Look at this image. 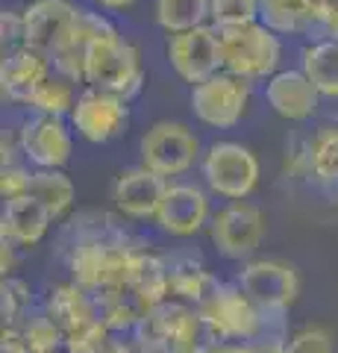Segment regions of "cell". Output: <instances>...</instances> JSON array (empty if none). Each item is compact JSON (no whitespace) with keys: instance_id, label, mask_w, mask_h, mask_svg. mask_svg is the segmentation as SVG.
I'll list each match as a JSON object with an SVG mask.
<instances>
[{"instance_id":"6da1fadb","label":"cell","mask_w":338,"mask_h":353,"mask_svg":"<svg viewBox=\"0 0 338 353\" xmlns=\"http://www.w3.org/2000/svg\"><path fill=\"white\" fill-rule=\"evenodd\" d=\"M200 309L206 330L218 341H259V339H279L286 341V321L288 315H265L262 309L242 292L235 280L224 283L209 294Z\"/></svg>"},{"instance_id":"7a4b0ae2","label":"cell","mask_w":338,"mask_h":353,"mask_svg":"<svg viewBox=\"0 0 338 353\" xmlns=\"http://www.w3.org/2000/svg\"><path fill=\"white\" fill-rule=\"evenodd\" d=\"M83 85L101 88V92L118 94L133 101L145 88V62L141 50L118 30L89 41L85 48V80Z\"/></svg>"},{"instance_id":"3957f363","label":"cell","mask_w":338,"mask_h":353,"mask_svg":"<svg viewBox=\"0 0 338 353\" xmlns=\"http://www.w3.org/2000/svg\"><path fill=\"white\" fill-rule=\"evenodd\" d=\"M129 339L136 341L138 353H191L212 341V333L206 330L200 309L180 301H165L147 309Z\"/></svg>"},{"instance_id":"277c9868","label":"cell","mask_w":338,"mask_h":353,"mask_svg":"<svg viewBox=\"0 0 338 353\" xmlns=\"http://www.w3.org/2000/svg\"><path fill=\"white\" fill-rule=\"evenodd\" d=\"M224 71L244 77L250 83H265L282 68V39L262 21L221 27Z\"/></svg>"},{"instance_id":"5b68a950","label":"cell","mask_w":338,"mask_h":353,"mask_svg":"<svg viewBox=\"0 0 338 353\" xmlns=\"http://www.w3.org/2000/svg\"><path fill=\"white\" fill-rule=\"evenodd\" d=\"M200 176L206 189L224 201H247L259 185L262 165L242 141H212L203 150Z\"/></svg>"},{"instance_id":"8992f818","label":"cell","mask_w":338,"mask_h":353,"mask_svg":"<svg viewBox=\"0 0 338 353\" xmlns=\"http://www.w3.org/2000/svg\"><path fill=\"white\" fill-rule=\"evenodd\" d=\"M138 165H145L147 171L173 180V176L189 174L194 165H200L203 150L200 139L194 136L189 124H182V121H156L138 141Z\"/></svg>"},{"instance_id":"52a82bcc","label":"cell","mask_w":338,"mask_h":353,"mask_svg":"<svg viewBox=\"0 0 338 353\" xmlns=\"http://www.w3.org/2000/svg\"><path fill=\"white\" fill-rule=\"evenodd\" d=\"M235 283L265 315H288L300 297V274L277 256H253L235 271Z\"/></svg>"},{"instance_id":"ba28073f","label":"cell","mask_w":338,"mask_h":353,"mask_svg":"<svg viewBox=\"0 0 338 353\" xmlns=\"http://www.w3.org/2000/svg\"><path fill=\"white\" fill-rule=\"evenodd\" d=\"M250 97H253V83L244 80V77H235L230 71H218L209 80L191 85L189 103H191L194 118H198L203 127L233 130L235 124H242V118L247 115Z\"/></svg>"},{"instance_id":"9c48e42d","label":"cell","mask_w":338,"mask_h":353,"mask_svg":"<svg viewBox=\"0 0 338 353\" xmlns=\"http://www.w3.org/2000/svg\"><path fill=\"white\" fill-rule=\"evenodd\" d=\"M209 239L215 250L230 262H247L265 241L268 221L265 212L250 201H230L221 206L209 221Z\"/></svg>"},{"instance_id":"30bf717a","label":"cell","mask_w":338,"mask_h":353,"mask_svg":"<svg viewBox=\"0 0 338 353\" xmlns=\"http://www.w3.org/2000/svg\"><path fill=\"white\" fill-rule=\"evenodd\" d=\"M129 101L89 85L77 94V103L68 115L74 132L89 145H109L121 139L129 130Z\"/></svg>"},{"instance_id":"8fae6325","label":"cell","mask_w":338,"mask_h":353,"mask_svg":"<svg viewBox=\"0 0 338 353\" xmlns=\"http://www.w3.org/2000/svg\"><path fill=\"white\" fill-rule=\"evenodd\" d=\"M24 162L36 171H62L74 153V127L68 118L27 115L18 124Z\"/></svg>"},{"instance_id":"7c38bea8","label":"cell","mask_w":338,"mask_h":353,"mask_svg":"<svg viewBox=\"0 0 338 353\" xmlns=\"http://www.w3.org/2000/svg\"><path fill=\"white\" fill-rule=\"evenodd\" d=\"M165 59L171 65V71L177 74L182 83L198 85L203 80H209L212 74L224 71L221 32H218V27H212V24H203L198 30L168 36Z\"/></svg>"},{"instance_id":"4fadbf2b","label":"cell","mask_w":338,"mask_h":353,"mask_svg":"<svg viewBox=\"0 0 338 353\" xmlns=\"http://www.w3.org/2000/svg\"><path fill=\"white\" fill-rule=\"evenodd\" d=\"M212 221V203L200 185L168 183V192L159 203L154 224L171 239H191Z\"/></svg>"},{"instance_id":"5bb4252c","label":"cell","mask_w":338,"mask_h":353,"mask_svg":"<svg viewBox=\"0 0 338 353\" xmlns=\"http://www.w3.org/2000/svg\"><path fill=\"white\" fill-rule=\"evenodd\" d=\"M21 12H24L27 44L53 57L56 50L71 44L74 30H77L80 6L71 3V0H32Z\"/></svg>"},{"instance_id":"9a60e30c","label":"cell","mask_w":338,"mask_h":353,"mask_svg":"<svg viewBox=\"0 0 338 353\" xmlns=\"http://www.w3.org/2000/svg\"><path fill=\"white\" fill-rule=\"evenodd\" d=\"M168 183L171 180L147 171L145 165H133V168L118 171L112 183V203L129 221H154L168 192Z\"/></svg>"},{"instance_id":"2e32d148","label":"cell","mask_w":338,"mask_h":353,"mask_svg":"<svg viewBox=\"0 0 338 353\" xmlns=\"http://www.w3.org/2000/svg\"><path fill=\"white\" fill-rule=\"evenodd\" d=\"M265 103L291 124H306L318 115L321 92L300 68H279L265 80Z\"/></svg>"},{"instance_id":"e0dca14e","label":"cell","mask_w":338,"mask_h":353,"mask_svg":"<svg viewBox=\"0 0 338 353\" xmlns=\"http://www.w3.org/2000/svg\"><path fill=\"white\" fill-rule=\"evenodd\" d=\"M53 74V62L45 50H36L24 44L18 50L3 53L0 62V88H3V101L24 106V101L32 94V88L41 85Z\"/></svg>"},{"instance_id":"ac0fdd59","label":"cell","mask_w":338,"mask_h":353,"mask_svg":"<svg viewBox=\"0 0 338 353\" xmlns=\"http://www.w3.org/2000/svg\"><path fill=\"white\" fill-rule=\"evenodd\" d=\"M330 3L332 0H259V21L277 36L318 39Z\"/></svg>"},{"instance_id":"d6986e66","label":"cell","mask_w":338,"mask_h":353,"mask_svg":"<svg viewBox=\"0 0 338 353\" xmlns=\"http://www.w3.org/2000/svg\"><path fill=\"white\" fill-rule=\"evenodd\" d=\"M53 224H56V218L47 212V206L36 201L32 194H24V197H15V201L3 203L0 239L12 241L15 248H36L50 233Z\"/></svg>"},{"instance_id":"ffe728a7","label":"cell","mask_w":338,"mask_h":353,"mask_svg":"<svg viewBox=\"0 0 338 353\" xmlns=\"http://www.w3.org/2000/svg\"><path fill=\"white\" fill-rule=\"evenodd\" d=\"M165 262H168V277H171V301H180L198 309L221 285V280L206 268L203 259L194 250L165 253Z\"/></svg>"},{"instance_id":"44dd1931","label":"cell","mask_w":338,"mask_h":353,"mask_svg":"<svg viewBox=\"0 0 338 353\" xmlns=\"http://www.w3.org/2000/svg\"><path fill=\"white\" fill-rule=\"evenodd\" d=\"M41 309L62 327V333L68 336L74 330L85 327L89 321L97 318V303H94V294L80 289L77 283L65 280V283H56L50 285L45 301H41Z\"/></svg>"},{"instance_id":"7402d4cb","label":"cell","mask_w":338,"mask_h":353,"mask_svg":"<svg viewBox=\"0 0 338 353\" xmlns=\"http://www.w3.org/2000/svg\"><path fill=\"white\" fill-rule=\"evenodd\" d=\"M297 68L315 83L321 97L338 101V39H312L303 44Z\"/></svg>"},{"instance_id":"603a6c76","label":"cell","mask_w":338,"mask_h":353,"mask_svg":"<svg viewBox=\"0 0 338 353\" xmlns=\"http://www.w3.org/2000/svg\"><path fill=\"white\" fill-rule=\"evenodd\" d=\"M94 303H97V318L109 327L112 336H133V330L138 327V321L147 312V309L141 306L127 289L97 292Z\"/></svg>"},{"instance_id":"cb8c5ba5","label":"cell","mask_w":338,"mask_h":353,"mask_svg":"<svg viewBox=\"0 0 338 353\" xmlns=\"http://www.w3.org/2000/svg\"><path fill=\"white\" fill-rule=\"evenodd\" d=\"M312 183L324 192L338 194V121H326L309 136Z\"/></svg>"},{"instance_id":"d4e9b609","label":"cell","mask_w":338,"mask_h":353,"mask_svg":"<svg viewBox=\"0 0 338 353\" xmlns=\"http://www.w3.org/2000/svg\"><path fill=\"white\" fill-rule=\"evenodd\" d=\"M30 194L45 203L56 221L71 218V209L77 203V185L65 171H32Z\"/></svg>"},{"instance_id":"484cf974","label":"cell","mask_w":338,"mask_h":353,"mask_svg":"<svg viewBox=\"0 0 338 353\" xmlns=\"http://www.w3.org/2000/svg\"><path fill=\"white\" fill-rule=\"evenodd\" d=\"M154 21L168 36L198 30L209 24V0H154Z\"/></svg>"},{"instance_id":"4316f807","label":"cell","mask_w":338,"mask_h":353,"mask_svg":"<svg viewBox=\"0 0 338 353\" xmlns=\"http://www.w3.org/2000/svg\"><path fill=\"white\" fill-rule=\"evenodd\" d=\"M77 83L65 80L53 71L41 85L32 88V94L24 101V109H30V115H56L68 118L74 103H77Z\"/></svg>"},{"instance_id":"83f0119b","label":"cell","mask_w":338,"mask_h":353,"mask_svg":"<svg viewBox=\"0 0 338 353\" xmlns=\"http://www.w3.org/2000/svg\"><path fill=\"white\" fill-rule=\"evenodd\" d=\"M18 330H21V336L27 339V345H30L32 353H56L65 345L62 327L53 321V318L41 306L32 309L24 321L18 324Z\"/></svg>"},{"instance_id":"f1b7e54d","label":"cell","mask_w":338,"mask_h":353,"mask_svg":"<svg viewBox=\"0 0 338 353\" xmlns=\"http://www.w3.org/2000/svg\"><path fill=\"white\" fill-rule=\"evenodd\" d=\"M36 309V294L30 283L21 277H3L0 283V312H3V327H18Z\"/></svg>"},{"instance_id":"f546056e","label":"cell","mask_w":338,"mask_h":353,"mask_svg":"<svg viewBox=\"0 0 338 353\" xmlns=\"http://www.w3.org/2000/svg\"><path fill=\"white\" fill-rule=\"evenodd\" d=\"M259 21V0H209V24L212 27H235Z\"/></svg>"},{"instance_id":"4dcf8cb0","label":"cell","mask_w":338,"mask_h":353,"mask_svg":"<svg viewBox=\"0 0 338 353\" xmlns=\"http://www.w3.org/2000/svg\"><path fill=\"white\" fill-rule=\"evenodd\" d=\"M112 339L115 336L109 333V327L101 321V318H94V321H89L85 327H80V330H74V333L65 336L62 350L65 353H103Z\"/></svg>"},{"instance_id":"1f68e13d","label":"cell","mask_w":338,"mask_h":353,"mask_svg":"<svg viewBox=\"0 0 338 353\" xmlns=\"http://www.w3.org/2000/svg\"><path fill=\"white\" fill-rule=\"evenodd\" d=\"M286 353H335V339L324 324H306L288 336Z\"/></svg>"},{"instance_id":"d6a6232c","label":"cell","mask_w":338,"mask_h":353,"mask_svg":"<svg viewBox=\"0 0 338 353\" xmlns=\"http://www.w3.org/2000/svg\"><path fill=\"white\" fill-rule=\"evenodd\" d=\"M32 171H36V168H30L27 162H18V165H6V168H0V194H3V203L6 201H15V197L30 194Z\"/></svg>"},{"instance_id":"836d02e7","label":"cell","mask_w":338,"mask_h":353,"mask_svg":"<svg viewBox=\"0 0 338 353\" xmlns=\"http://www.w3.org/2000/svg\"><path fill=\"white\" fill-rule=\"evenodd\" d=\"M286 176L288 180H309L312 183V148L309 139H294V145L286 150Z\"/></svg>"},{"instance_id":"e575fe53","label":"cell","mask_w":338,"mask_h":353,"mask_svg":"<svg viewBox=\"0 0 338 353\" xmlns=\"http://www.w3.org/2000/svg\"><path fill=\"white\" fill-rule=\"evenodd\" d=\"M0 44H3V53L18 50L27 44L24 12H18V9H3V15H0Z\"/></svg>"},{"instance_id":"d590c367","label":"cell","mask_w":338,"mask_h":353,"mask_svg":"<svg viewBox=\"0 0 338 353\" xmlns=\"http://www.w3.org/2000/svg\"><path fill=\"white\" fill-rule=\"evenodd\" d=\"M0 150H3V165L0 168H6V165H18L24 162V150H21V139H18V130H3V139H0Z\"/></svg>"},{"instance_id":"8d00e7d4","label":"cell","mask_w":338,"mask_h":353,"mask_svg":"<svg viewBox=\"0 0 338 353\" xmlns=\"http://www.w3.org/2000/svg\"><path fill=\"white\" fill-rule=\"evenodd\" d=\"M0 353H32V350L18 327H3V333H0Z\"/></svg>"},{"instance_id":"74e56055","label":"cell","mask_w":338,"mask_h":353,"mask_svg":"<svg viewBox=\"0 0 338 353\" xmlns=\"http://www.w3.org/2000/svg\"><path fill=\"white\" fill-rule=\"evenodd\" d=\"M15 245L6 239H0V271H3V277H12L15 274Z\"/></svg>"},{"instance_id":"f35d334b","label":"cell","mask_w":338,"mask_h":353,"mask_svg":"<svg viewBox=\"0 0 338 353\" xmlns=\"http://www.w3.org/2000/svg\"><path fill=\"white\" fill-rule=\"evenodd\" d=\"M138 0H94L97 9H103V12H127V9H133Z\"/></svg>"},{"instance_id":"ab89813d","label":"cell","mask_w":338,"mask_h":353,"mask_svg":"<svg viewBox=\"0 0 338 353\" xmlns=\"http://www.w3.org/2000/svg\"><path fill=\"white\" fill-rule=\"evenodd\" d=\"M103 353H138L136 341L133 339H124V336H115L112 341H109V347Z\"/></svg>"},{"instance_id":"60d3db41","label":"cell","mask_w":338,"mask_h":353,"mask_svg":"<svg viewBox=\"0 0 338 353\" xmlns=\"http://www.w3.org/2000/svg\"><path fill=\"white\" fill-rule=\"evenodd\" d=\"M56 353H65V350H56Z\"/></svg>"},{"instance_id":"b9f144b4","label":"cell","mask_w":338,"mask_h":353,"mask_svg":"<svg viewBox=\"0 0 338 353\" xmlns=\"http://www.w3.org/2000/svg\"><path fill=\"white\" fill-rule=\"evenodd\" d=\"M335 197H338V194H335Z\"/></svg>"}]
</instances>
